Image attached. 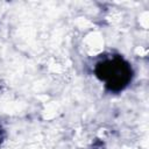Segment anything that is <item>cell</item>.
Wrapping results in <instances>:
<instances>
[{
	"label": "cell",
	"mask_w": 149,
	"mask_h": 149,
	"mask_svg": "<svg viewBox=\"0 0 149 149\" xmlns=\"http://www.w3.org/2000/svg\"><path fill=\"white\" fill-rule=\"evenodd\" d=\"M94 72L111 92H120L126 88L133 77L129 63L119 56L100 61L97 63Z\"/></svg>",
	"instance_id": "1"
}]
</instances>
